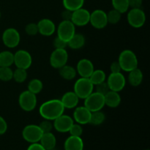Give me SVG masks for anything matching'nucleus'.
<instances>
[{
    "label": "nucleus",
    "instance_id": "obj_16",
    "mask_svg": "<svg viewBox=\"0 0 150 150\" xmlns=\"http://www.w3.org/2000/svg\"><path fill=\"white\" fill-rule=\"evenodd\" d=\"M91 111L83 106L76 107L73 111V120L80 125L89 124L91 118Z\"/></svg>",
    "mask_w": 150,
    "mask_h": 150
},
{
    "label": "nucleus",
    "instance_id": "obj_17",
    "mask_svg": "<svg viewBox=\"0 0 150 150\" xmlns=\"http://www.w3.org/2000/svg\"><path fill=\"white\" fill-rule=\"evenodd\" d=\"M76 72L83 78H89L93 73L95 67L92 61L87 59H82L79 60L76 65Z\"/></svg>",
    "mask_w": 150,
    "mask_h": 150
},
{
    "label": "nucleus",
    "instance_id": "obj_37",
    "mask_svg": "<svg viewBox=\"0 0 150 150\" xmlns=\"http://www.w3.org/2000/svg\"><path fill=\"white\" fill-rule=\"evenodd\" d=\"M25 32L29 36H35V35H37L39 33L38 32V23H28L26 26V27H25Z\"/></svg>",
    "mask_w": 150,
    "mask_h": 150
},
{
    "label": "nucleus",
    "instance_id": "obj_31",
    "mask_svg": "<svg viewBox=\"0 0 150 150\" xmlns=\"http://www.w3.org/2000/svg\"><path fill=\"white\" fill-rule=\"evenodd\" d=\"M105 120V115L103 111H97L91 113V118L89 124L93 125H100L104 122Z\"/></svg>",
    "mask_w": 150,
    "mask_h": 150
},
{
    "label": "nucleus",
    "instance_id": "obj_5",
    "mask_svg": "<svg viewBox=\"0 0 150 150\" xmlns=\"http://www.w3.org/2000/svg\"><path fill=\"white\" fill-rule=\"evenodd\" d=\"M84 106L91 112L101 111L105 106L104 95L97 92H93L84 99Z\"/></svg>",
    "mask_w": 150,
    "mask_h": 150
},
{
    "label": "nucleus",
    "instance_id": "obj_9",
    "mask_svg": "<svg viewBox=\"0 0 150 150\" xmlns=\"http://www.w3.org/2000/svg\"><path fill=\"white\" fill-rule=\"evenodd\" d=\"M57 37L68 42L76 34V26L71 21H62L57 27Z\"/></svg>",
    "mask_w": 150,
    "mask_h": 150
},
{
    "label": "nucleus",
    "instance_id": "obj_32",
    "mask_svg": "<svg viewBox=\"0 0 150 150\" xmlns=\"http://www.w3.org/2000/svg\"><path fill=\"white\" fill-rule=\"evenodd\" d=\"M27 76V70L21 68H16L13 71V79H14L15 81L17 82V83H23L26 80Z\"/></svg>",
    "mask_w": 150,
    "mask_h": 150
},
{
    "label": "nucleus",
    "instance_id": "obj_24",
    "mask_svg": "<svg viewBox=\"0 0 150 150\" xmlns=\"http://www.w3.org/2000/svg\"><path fill=\"white\" fill-rule=\"evenodd\" d=\"M85 40L84 36L82 34L80 33H76L71 39L67 42V46L70 47L71 49L73 50H78L81 48L83 47L85 44Z\"/></svg>",
    "mask_w": 150,
    "mask_h": 150
},
{
    "label": "nucleus",
    "instance_id": "obj_38",
    "mask_svg": "<svg viewBox=\"0 0 150 150\" xmlns=\"http://www.w3.org/2000/svg\"><path fill=\"white\" fill-rule=\"evenodd\" d=\"M95 92H98V93L101 94L103 95H105L108 91H110L109 87H108V85L106 81L102 83H99V84H97L95 86Z\"/></svg>",
    "mask_w": 150,
    "mask_h": 150
},
{
    "label": "nucleus",
    "instance_id": "obj_26",
    "mask_svg": "<svg viewBox=\"0 0 150 150\" xmlns=\"http://www.w3.org/2000/svg\"><path fill=\"white\" fill-rule=\"evenodd\" d=\"M14 62V54L9 51L0 52V67H10Z\"/></svg>",
    "mask_w": 150,
    "mask_h": 150
},
{
    "label": "nucleus",
    "instance_id": "obj_6",
    "mask_svg": "<svg viewBox=\"0 0 150 150\" xmlns=\"http://www.w3.org/2000/svg\"><path fill=\"white\" fill-rule=\"evenodd\" d=\"M127 22L133 28L142 27L146 22V14L141 8H132L129 10L127 16Z\"/></svg>",
    "mask_w": 150,
    "mask_h": 150
},
{
    "label": "nucleus",
    "instance_id": "obj_46",
    "mask_svg": "<svg viewBox=\"0 0 150 150\" xmlns=\"http://www.w3.org/2000/svg\"><path fill=\"white\" fill-rule=\"evenodd\" d=\"M51 150H55V149H51Z\"/></svg>",
    "mask_w": 150,
    "mask_h": 150
},
{
    "label": "nucleus",
    "instance_id": "obj_43",
    "mask_svg": "<svg viewBox=\"0 0 150 150\" xmlns=\"http://www.w3.org/2000/svg\"><path fill=\"white\" fill-rule=\"evenodd\" d=\"M72 15H73V11H70L68 10H64L62 13V21H71Z\"/></svg>",
    "mask_w": 150,
    "mask_h": 150
},
{
    "label": "nucleus",
    "instance_id": "obj_42",
    "mask_svg": "<svg viewBox=\"0 0 150 150\" xmlns=\"http://www.w3.org/2000/svg\"><path fill=\"white\" fill-rule=\"evenodd\" d=\"M129 7L132 8H141L142 0H128Z\"/></svg>",
    "mask_w": 150,
    "mask_h": 150
},
{
    "label": "nucleus",
    "instance_id": "obj_21",
    "mask_svg": "<svg viewBox=\"0 0 150 150\" xmlns=\"http://www.w3.org/2000/svg\"><path fill=\"white\" fill-rule=\"evenodd\" d=\"M104 100H105V105H107L110 108H117L121 103V96L120 93L115 91H108L105 95H104Z\"/></svg>",
    "mask_w": 150,
    "mask_h": 150
},
{
    "label": "nucleus",
    "instance_id": "obj_44",
    "mask_svg": "<svg viewBox=\"0 0 150 150\" xmlns=\"http://www.w3.org/2000/svg\"><path fill=\"white\" fill-rule=\"evenodd\" d=\"M27 150H46L39 142L31 144L27 148Z\"/></svg>",
    "mask_w": 150,
    "mask_h": 150
},
{
    "label": "nucleus",
    "instance_id": "obj_33",
    "mask_svg": "<svg viewBox=\"0 0 150 150\" xmlns=\"http://www.w3.org/2000/svg\"><path fill=\"white\" fill-rule=\"evenodd\" d=\"M13 70L10 67H0V80L2 81H10L13 79Z\"/></svg>",
    "mask_w": 150,
    "mask_h": 150
},
{
    "label": "nucleus",
    "instance_id": "obj_10",
    "mask_svg": "<svg viewBox=\"0 0 150 150\" xmlns=\"http://www.w3.org/2000/svg\"><path fill=\"white\" fill-rule=\"evenodd\" d=\"M13 64L17 68L27 70L32 64V57L29 51L26 50H18L14 54Z\"/></svg>",
    "mask_w": 150,
    "mask_h": 150
},
{
    "label": "nucleus",
    "instance_id": "obj_22",
    "mask_svg": "<svg viewBox=\"0 0 150 150\" xmlns=\"http://www.w3.org/2000/svg\"><path fill=\"white\" fill-rule=\"evenodd\" d=\"M40 144L46 150L54 149L57 144V139L55 136L51 132L50 133H42Z\"/></svg>",
    "mask_w": 150,
    "mask_h": 150
},
{
    "label": "nucleus",
    "instance_id": "obj_41",
    "mask_svg": "<svg viewBox=\"0 0 150 150\" xmlns=\"http://www.w3.org/2000/svg\"><path fill=\"white\" fill-rule=\"evenodd\" d=\"M7 130V123L6 120L0 116V135H3Z\"/></svg>",
    "mask_w": 150,
    "mask_h": 150
},
{
    "label": "nucleus",
    "instance_id": "obj_45",
    "mask_svg": "<svg viewBox=\"0 0 150 150\" xmlns=\"http://www.w3.org/2000/svg\"><path fill=\"white\" fill-rule=\"evenodd\" d=\"M0 18H1V12H0Z\"/></svg>",
    "mask_w": 150,
    "mask_h": 150
},
{
    "label": "nucleus",
    "instance_id": "obj_1",
    "mask_svg": "<svg viewBox=\"0 0 150 150\" xmlns=\"http://www.w3.org/2000/svg\"><path fill=\"white\" fill-rule=\"evenodd\" d=\"M64 107L59 99H51L42 103L40 106L39 113L44 120L54 121L64 114Z\"/></svg>",
    "mask_w": 150,
    "mask_h": 150
},
{
    "label": "nucleus",
    "instance_id": "obj_35",
    "mask_svg": "<svg viewBox=\"0 0 150 150\" xmlns=\"http://www.w3.org/2000/svg\"><path fill=\"white\" fill-rule=\"evenodd\" d=\"M39 127L43 133H50L54 128L52 121L48 120H44L43 121L41 122L39 125Z\"/></svg>",
    "mask_w": 150,
    "mask_h": 150
},
{
    "label": "nucleus",
    "instance_id": "obj_7",
    "mask_svg": "<svg viewBox=\"0 0 150 150\" xmlns=\"http://www.w3.org/2000/svg\"><path fill=\"white\" fill-rule=\"evenodd\" d=\"M1 39L6 47L14 48L20 43L21 35L18 31L15 28H7L3 32Z\"/></svg>",
    "mask_w": 150,
    "mask_h": 150
},
{
    "label": "nucleus",
    "instance_id": "obj_27",
    "mask_svg": "<svg viewBox=\"0 0 150 150\" xmlns=\"http://www.w3.org/2000/svg\"><path fill=\"white\" fill-rule=\"evenodd\" d=\"M89 80L91 81L94 86L99 83H102V82L105 81L106 80V75L103 70H100V69H98V70H94L93 73H92L90 76H89Z\"/></svg>",
    "mask_w": 150,
    "mask_h": 150
},
{
    "label": "nucleus",
    "instance_id": "obj_8",
    "mask_svg": "<svg viewBox=\"0 0 150 150\" xmlns=\"http://www.w3.org/2000/svg\"><path fill=\"white\" fill-rule=\"evenodd\" d=\"M42 133H43L40 130L39 125H29L23 129L22 136L23 139L29 143H38L40 140Z\"/></svg>",
    "mask_w": 150,
    "mask_h": 150
},
{
    "label": "nucleus",
    "instance_id": "obj_47",
    "mask_svg": "<svg viewBox=\"0 0 150 150\" xmlns=\"http://www.w3.org/2000/svg\"><path fill=\"white\" fill-rule=\"evenodd\" d=\"M145 150H149V149H145Z\"/></svg>",
    "mask_w": 150,
    "mask_h": 150
},
{
    "label": "nucleus",
    "instance_id": "obj_3",
    "mask_svg": "<svg viewBox=\"0 0 150 150\" xmlns=\"http://www.w3.org/2000/svg\"><path fill=\"white\" fill-rule=\"evenodd\" d=\"M73 89L79 99L84 100L94 92L95 86L89 78L81 77L75 82Z\"/></svg>",
    "mask_w": 150,
    "mask_h": 150
},
{
    "label": "nucleus",
    "instance_id": "obj_11",
    "mask_svg": "<svg viewBox=\"0 0 150 150\" xmlns=\"http://www.w3.org/2000/svg\"><path fill=\"white\" fill-rule=\"evenodd\" d=\"M68 53L66 49H54L50 56V64L54 68L59 69L67 64Z\"/></svg>",
    "mask_w": 150,
    "mask_h": 150
},
{
    "label": "nucleus",
    "instance_id": "obj_23",
    "mask_svg": "<svg viewBox=\"0 0 150 150\" xmlns=\"http://www.w3.org/2000/svg\"><path fill=\"white\" fill-rule=\"evenodd\" d=\"M128 73L129 74L127 80H128L129 83L134 87L139 86L142 83L144 79V75L142 70L139 67H137V68L134 69V70H131Z\"/></svg>",
    "mask_w": 150,
    "mask_h": 150
},
{
    "label": "nucleus",
    "instance_id": "obj_40",
    "mask_svg": "<svg viewBox=\"0 0 150 150\" xmlns=\"http://www.w3.org/2000/svg\"><path fill=\"white\" fill-rule=\"evenodd\" d=\"M110 70H111V73H117L122 71L121 67H120V64L118 62V61L113 62L111 63V65H110Z\"/></svg>",
    "mask_w": 150,
    "mask_h": 150
},
{
    "label": "nucleus",
    "instance_id": "obj_34",
    "mask_svg": "<svg viewBox=\"0 0 150 150\" xmlns=\"http://www.w3.org/2000/svg\"><path fill=\"white\" fill-rule=\"evenodd\" d=\"M107 16V21H108V23H111V24H117L120 22L122 18V13L117 10H110L108 13H106Z\"/></svg>",
    "mask_w": 150,
    "mask_h": 150
},
{
    "label": "nucleus",
    "instance_id": "obj_12",
    "mask_svg": "<svg viewBox=\"0 0 150 150\" xmlns=\"http://www.w3.org/2000/svg\"><path fill=\"white\" fill-rule=\"evenodd\" d=\"M110 90L120 92L125 88L126 84V79L120 72L117 73H111L106 81Z\"/></svg>",
    "mask_w": 150,
    "mask_h": 150
},
{
    "label": "nucleus",
    "instance_id": "obj_2",
    "mask_svg": "<svg viewBox=\"0 0 150 150\" xmlns=\"http://www.w3.org/2000/svg\"><path fill=\"white\" fill-rule=\"evenodd\" d=\"M118 62L120 63L122 70L127 73L137 68L139 65V60L136 54L129 49H125L120 53Z\"/></svg>",
    "mask_w": 150,
    "mask_h": 150
},
{
    "label": "nucleus",
    "instance_id": "obj_14",
    "mask_svg": "<svg viewBox=\"0 0 150 150\" xmlns=\"http://www.w3.org/2000/svg\"><path fill=\"white\" fill-rule=\"evenodd\" d=\"M74 123L73 117L65 114H62L53 121L54 128L59 133H67Z\"/></svg>",
    "mask_w": 150,
    "mask_h": 150
},
{
    "label": "nucleus",
    "instance_id": "obj_28",
    "mask_svg": "<svg viewBox=\"0 0 150 150\" xmlns=\"http://www.w3.org/2000/svg\"><path fill=\"white\" fill-rule=\"evenodd\" d=\"M62 2L64 9L70 11H75L83 7L84 0H62Z\"/></svg>",
    "mask_w": 150,
    "mask_h": 150
},
{
    "label": "nucleus",
    "instance_id": "obj_18",
    "mask_svg": "<svg viewBox=\"0 0 150 150\" xmlns=\"http://www.w3.org/2000/svg\"><path fill=\"white\" fill-rule=\"evenodd\" d=\"M38 32L45 37L51 36L56 32V25L53 21L48 18L41 19L38 23Z\"/></svg>",
    "mask_w": 150,
    "mask_h": 150
},
{
    "label": "nucleus",
    "instance_id": "obj_20",
    "mask_svg": "<svg viewBox=\"0 0 150 150\" xmlns=\"http://www.w3.org/2000/svg\"><path fill=\"white\" fill-rule=\"evenodd\" d=\"M64 150H83V142L79 136H70L64 142Z\"/></svg>",
    "mask_w": 150,
    "mask_h": 150
},
{
    "label": "nucleus",
    "instance_id": "obj_19",
    "mask_svg": "<svg viewBox=\"0 0 150 150\" xmlns=\"http://www.w3.org/2000/svg\"><path fill=\"white\" fill-rule=\"evenodd\" d=\"M64 108H75L79 104V98L74 92H67L60 99Z\"/></svg>",
    "mask_w": 150,
    "mask_h": 150
},
{
    "label": "nucleus",
    "instance_id": "obj_15",
    "mask_svg": "<svg viewBox=\"0 0 150 150\" xmlns=\"http://www.w3.org/2000/svg\"><path fill=\"white\" fill-rule=\"evenodd\" d=\"M90 18V12L86 9L79 8L73 11L71 21L75 26H83L89 23Z\"/></svg>",
    "mask_w": 150,
    "mask_h": 150
},
{
    "label": "nucleus",
    "instance_id": "obj_13",
    "mask_svg": "<svg viewBox=\"0 0 150 150\" xmlns=\"http://www.w3.org/2000/svg\"><path fill=\"white\" fill-rule=\"evenodd\" d=\"M89 23L95 29H104L108 24L106 13L103 10H95L90 13Z\"/></svg>",
    "mask_w": 150,
    "mask_h": 150
},
{
    "label": "nucleus",
    "instance_id": "obj_36",
    "mask_svg": "<svg viewBox=\"0 0 150 150\" xmlns=\"http://www.w3.org/2000/svg\"><path fill=\"white\" fill-rule=\"evenodd\" d=\"M69 133H70V136L81 137L83 133V127H82L81 125L78 124V123H73L69 130Z\"/></svg>",
    "mask_w": 150,
    "mask_h": 150
},
{
    "label": "nucleus",
    "instance_id": "obj_29",
    "mask_svg": "<svg viewBox=\"0 0 150 150\" xmlns=\"http://www.w3.org/2000/svg\"><path fill=\"white\" fill-rule=\"evenodd\" d=\"M42 88H43L42 82L38 79H32L28 83L27 90L37 95L40 92H41V91L42 90Z\"/></svg>",
    "mask_w": 150,
    "mask_h": 150
},
{
    "label": "nucleus",
    "instance_id": "obj_25",
    "mask_svg": "<svg viewBox=\"0 0 150 150\" xmlns=\"http://www.w3.org/2000/svg\"><path fill=\"white\" fill-rule=\"evenodd\" d=\"M59 73L60 76L63 79L67 81H71L76 78L77 72L76 69L70 65L65 64L61 68L59 69Z\"/></svg>",
    "mask_w": 150,
    "mask_h": 150
},
{
    "label": "nucleus",
    "instance_id": "obj_30",
    "mask_svg": "<svg viewBox=\"0 0 150 150\" xmlns=\"http://www.w3.org/2000/svg\"><path fill=\"white\" fill-rule=\"evenodd\" d=\"M111 3L114 10H117L122 14L126 13L130 7L128 0H111Z\"/></svg>",
    "mask_w": 150,
    "mask_h": 150
},
{
    "label": "nucleus",
    "instance_id": "obj_4",
    "mask_svg": "<svg viewBox=\"0 0 150 150\" xmlns=\"http://www.w3.org/2000/svg\"><path fill=\"white\" fill-rule=\"evenodd\" d=\"M18 104L21 108L24 111H32L37 106L36 95L29 90L23 91L18 97Z\"/></svg>",
    "mask_w": 150,
    "mask_h": 150
},
{
    "label": "nucleus",
    "instance_id": "obj_39",
    "mask_svg": "<svg viewBox=\"0 0 150 150\" xmlns=\"http://www.w3.org/2000/svg\"><path fill=\"white\" fill-rule=\"evenodd\" d=\"M53 45L55 49H65L66 47L67 46V42L57 36L54 40Z\"/></svg>",
    "mask_w": 150,
    "mask_h": 150
}]
</instances>
